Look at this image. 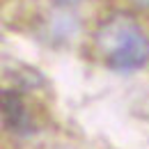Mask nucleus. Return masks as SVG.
Wrapping results in <instances>:
<instances>
[{
    "mask_svg": "<svg viewBox=\"0 0 149 149\" xmlns=\"http://www.w3.org/2000/svg\"><path fill=\"white\" fill-rule=\"evenodd\" d=\"M53 2H57V5H62V7H69V5H78L80 0H53Z\"/></svg>",
    "mask_w": 149,
    "mask_h": 149,
    "instance_id": "nucleus-3",
    "label": "nucleus"
},
{
    "mask_svg": "<svg viewBox=\"0 0 149 149\" xmlns=\"http://www.w3.org/2000/svg\"><path fill=\"white\" fill-rule=\"evenodd\" d=\"M2 122L9 133H25L30 126V112L19 92L5 90L2 92Z\"/></svg>",
    "mask_w": 149,
    "mask_h": 149,
    "instance_id": "nucleus-2",
    "label": "nucleus"
},
{
    "mask_svg": "<svg viewBox=\"0 0 149 149\" xmlns=\"http://www.w3.org/2000/svg\"><path fill=\"white\" fill-rule=\"evenodd\" d=\"M133 5H138L140 9H149V0H131Z\"/></svg>",
    "mask_w": 149,
    "mask_h": 149,
    "instance_id": "nucleus-4",
    "label": "nucleus"
},
{
    "mask_svg": "<svg viewBox=\"0 0 149 149\" xmlns=\"http://www.w3.org/2000/svg\"><path fill=\"white\" fill-rule=\"evenodd\" d=\"M94 48L112 71H140L149 64V35L131 14H110L94 30Z\"/></svg>",
    "mask_w": 149,
    "mask_h": 149,
    "instance_id": "nucleus-1",
    "label": "nucleus"
}]
</instances>
